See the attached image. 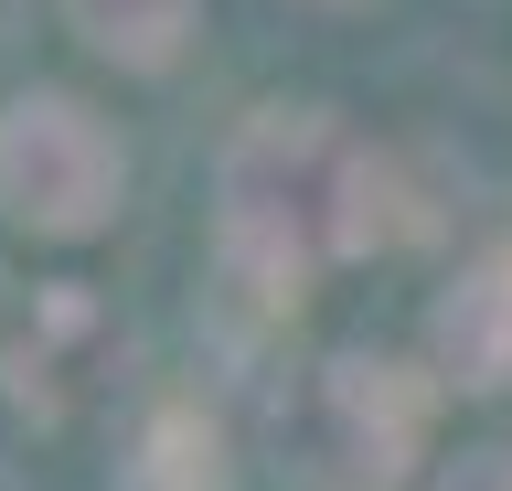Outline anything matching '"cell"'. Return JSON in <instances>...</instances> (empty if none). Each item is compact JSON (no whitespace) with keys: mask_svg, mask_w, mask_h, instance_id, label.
I'll list each match as a JSON object with an SVG mask.
<instances>
[{"mask_svg":"<svg viewBox=\"0 0 512 491\" xmlns=\"http://www.w3.org/2000/svg\"><path fill=\"white\" fill-rule=\"evenodd\" d=\"M384 161L320 107H256L224 150V278L267 310L310 289L331 257H363L395 235Z\"/></svg>","mask_w":512,"mask_h":491,"instance_id":"6da1fadb","label":"cell"},{"mask_svg":"<svg viewBox=\"0 0 512 491\" xmlns=\"http://www.w3.org/2000/svg\"><path fill=\"white\" fill-rule=\"evenodd\" d=\"M427 459V374L395 353H320L267 417L278 491H406Z\"/></svg>","mask_w":512,"mask_h":491,"instance_id":"7a4b0ae2","label":"cell"},{"mask_svg":"<svg viewBox=\"0 0 512 491\" xmlns=\"http://www.w3.org/2000/svg\"><path fill=\"white\" fill-rule=\"evenodd\" d=\"M118 193H128V150L86 97L22 86L0 107V214L11 225L54 235V246H86V235L118 225Z\"/></svg>","mask_w":512,"mask_h":491,"instance_id":"3957f363","label":"cell"},{"mask_svg":"<svg viewBox=\"0 0 512 491\" xmlns=\"http://www.w3.org/2000/svg\"><path fill=\"white\" fill-rule=\"evenodd\" d=\"M427 353H438V385H459V395L512 385V235L448 278V299L427 310Z\"/></svg>","mask_w":512,"mask_h":491,"instance_id":"277c9868","label":"cell"},{"mask_svg":"<svg viewBox=\"0 0 512 491\" xmlns=\"http://www.w3.org/2000/svg\"><path fill=\"white\" fill-rule=\"evenodd\" d=\"M96 374H107V310L86 289H43L32 299V331L0 353V395L32 406V417H64Z\"/></svg>","mask_w":512,"mask_h":491,"instance_id":"5b68a950","label":"cell"},{"mask_svg":"<svg viewBox=\"0 0 512 491\" xmlns=\"http://www.w3.org/2000/svg\"><path fill=\"white\" fill-rule=\"evenodd\" d=\"M64 22H75L86 54H107V65H128V75H160V65H182L203 0H64Z\"/></svg>","mask_w":512,"mask_h":491,"instance_id":"8992f818","label":"cell"},{"mask_svg":"<svg viewBox=\"0 0 512 491\" xmlns=\"http://www.w3.org/2000/svg\"><path fill=\"white\" fill-rule=\"evenodd\" d=\"M150 459H160V470H150L160 491H214V427H182V417H171L150 438Z\"/></svg>","mask_w":512,"mask_h":491,"instance_id":"52a82bcc","label":"cell"},{"mask_svg":"<svg viewBox=\"0 0 512 491\" xmlns=\"http://www.w3.org/2000/svg\"><path fill=\"white\" fill-rule=\"evenodd\" d=\"M427 491H512V449H459Z\"/></svg>","mask_w":512,"mask_h":491,"instance_id":"ba28073f","label":"cell"}]
</instances>
